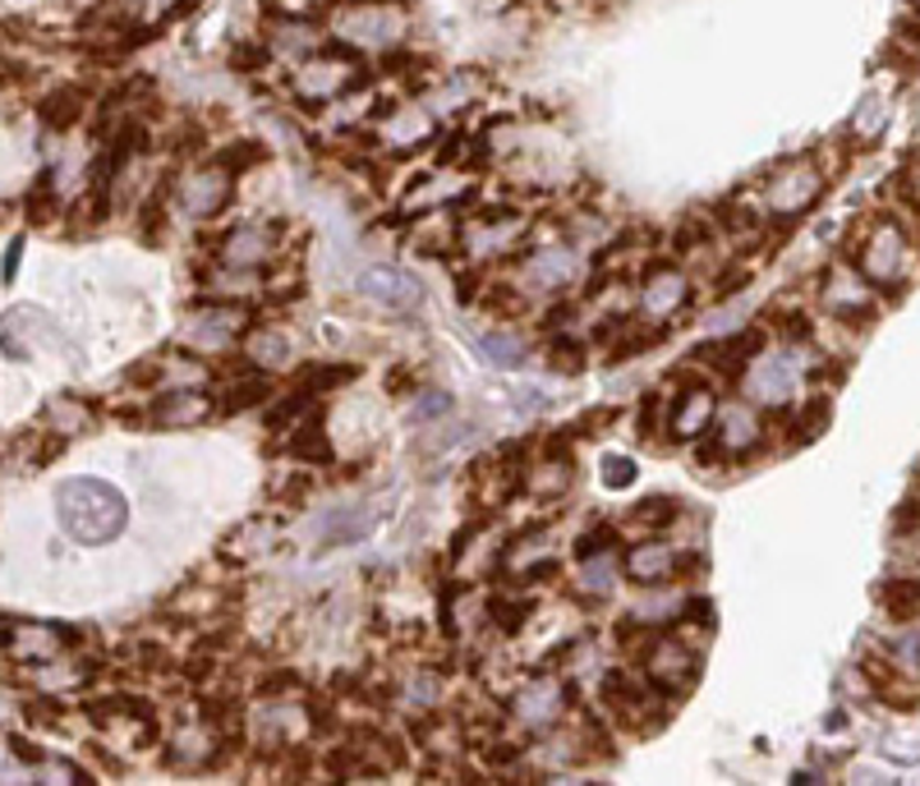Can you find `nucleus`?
Segmentation results:
<instances>
[{
	"label": "nucleus",
	"mask_w": 920,
	"mask_h": 786,
	"mask_svg": "<svg viewBox=\"0 0 920 786\" xmlns=\"http://www.w3.org/2000/svg\"><path fill=\"white\" fill-rule=\"evenodd\" d=\"M55 516L60 529L83 548L115 543L130 524V501L120 497L106 479H65L55 488Z\"/></svg>",
	"instance_id": "nucleus-1"
},
{
	"label": "nucleus",
	"mask_w": 920,
	"mask_h": 786,
	"mask_svg": "<svg viewBox=\"0 0 920 786\" xmlns=\"http://www.w3.org/2000/svg\"><path fill=\"white\" fill-rule=\"evenodd\" d=\"M644 676H650L667 700H682L686 690L699 681V657H695V649H686L682 640L654 635L650 657H644Z\"/></svg>",
	"instance_id": "nucleus-2"
},
{
	"label": "nucleus",
	"mask_w": 920,
	"mask_h": 786,
	"mask_svg": "<svg viewBox=\"0 0 920 786\" xmlns=\"http://www.w3.org/2000/svg\"><path fill=\"white\" fill-rule=\"evenodd\" d=\"M861 276L875 280V286H898L907 276V239H902V226L893 222H879V226H866V248H861Z\"/></svg>",
	"instance_id": "nucleus-3"
},
{
	"label": "nucleus",
	"mask_w": 920,
	"mask_h": 786,
	"mask_svg": "<svg viewBox=\"0 0 920 786\" xmlns=\"http://www.w3.org/2000/svg\"><path fill=\"white\" fill-rule=\"evenodd\" d=\"M819 194H824V171L810 162V156H801V162H791L783 175H774V184H764V203H769V212H778V216L806 212Z\"/></svg>",
	"instance_id": "nucleus-4"
},
{
	"label": "nucleus",
	"mask_w": 920,
	"mask_h": 786,
	"mask_svg": "<svg viewBox=\"0 0 920 786\" xmlns=\"http://www.w3.org/2000/svg\"><path fill=\"white\" fill-rule=\"evenodd\" d=\"M355 74H359V60L346 47H327V55L309 60V65L295 74V88H299V98L327 102L331 92H341L346 83H355Z\"/></svg>",
	"instance_id": "nucleus-5"
},
{
	"label": "nucleus",
	"mask_w": 920,
	"mask_h": 786,
	"mask_svg": "<svg viewBox=\"0 0 920 786\" xmlns=\"http://www.w3.org/2000/svg\"><path fill=\"white\" fill-rule=\"evenodd\" d=\"M359 290L387 313H415L423 304V286L401 267H374L359 276Z\"/></svg>",
	"instance_id": "nucleus-6"
},
{
	"label": "nucleus",
	"mask_w": 920,
	"mask_h": 786,
	"mask_svg": "<svg viewBox=\"0 0 920 786\" xmlns=\"http://www.w3.org/2000/svg\"><path fill=\"white\" fill-rule=\"evenodd\" d=\"M336 28L350 38V42H364V47H391L401 38L406 19L387 10V6H355V10H341L336 14Z\"/></svg>",
	"instance_id": "nucleus-7"
},
{
	"label": "nucleus",
	"mask_w": 920,
	"mask_h": 786,
	"mask_svg": "<svg viewBox=\"0 0 920 786\" xmlns=\"http://www.w3.org/2000/svg\"><path fill=\"white\" fill-rule=\"evenodd\" d=\"M585 276V258L575 248H539L525 258V286L530 290H571Z\"/></svg>",
	"instance_id": "nucleus-8"
},
{
	"label": "nucleus",
	"mask_w": 920,
	"mask_h": 786,
	"mask_svg": "<svg viewBox=\"0 0 920 786\" xmlns=\"http://www.w3.org/2000/svg\"><path fill=\"white\" fill-rule=\"evenodd\" d=\"M249 327V313L235 308V304H203L190 323H184V340L190 345H203V350H217V345H226L235 331Z\"/></svg>",
	"instance_id": "nucleus-9"
},
{
	"label": "nucleus",
	"mask_w": 920,
	"mask_h": 786,
	"mask_svg": "<svg viewBox=\"0 0 920 786\" xmlns=\"http://www.w3.org/2000/svg\"><path fill=\"white\" fill-rule=\"evenodd\" d=\"M272 254H276V226H235L217 244V263L222 267H235V272L258 267Z\"/></svg>",
	"instance_id": "nucleus-10"
},
{
	"label": "nucleus",
	"mask_w": 920,
	"mask_h": 786,
	"mask_svg": "<svg viewBox=\"0 0 920 786\" xmlns=\"http://www.w3.org/2000/svg\"><path fill=\"white\" fill-rule=\"evenodd\" d=\"M33 336L55 340V323L47 318L42 308L23 304V308H14V313H6V318H0V350H6V355H14V359H33V350H38Z\"/></svg>",
	"instance_id": "nucleus-11"
},
{
	"label": "nucleus",
	"mask_w": 920,
	"mask_h": 786,
	"mask_svg": "<svg viewBox=\"0 0 920 786\" xmlns=\"http://www.w3.org/2000/svg\"><path fill=\"white\" fill-rule=\"evenodd\" d=\"M686 276L672 267V263H654L644 272V295H640V308L644 318H672L682 304H686Z\"/></svg>",
	"instance_id": "nucleus-12"
},
{
	"label": "nucleus",
	"mask_w": 920,
	"mask_h": 786,
	"mask_svg": "<svg viewBox=\"0 0 920 786\" xmlns=\"http://www.w3.org/2000/svg\"><path fill=\"white\" fill-rule=\"evenodd\" d=\"M382 501H355V507H341V511H331L323 516V543L327 548H341V543H359L368 539L378 524H382Z\"/></svg>",
	"instance_id": "nucleus-13"
},
{
	"label": "nucleus",
	"mask_w": 920,
	"mask_h": 786,
	"mask_svg": "<svg viewBox=\"0 0 920 786\" xmlns=\"http://www.w3.org/2000/svg\"><path fill=\"white\" fill-rule=\"evenodd\" d=\"M742 382L755 400H769V405H783L791 396V382H796V368H791V355H755L750 368L742 372Z\"/></svg>",
	"instance_id": "nucleus-14"
},
{
	"label": "nucleus",
	"mask_w": 920,
	"mask_h": 786,
	"mask_svg": "<svg viewBox=\"0 0 920 786\" xmlns=\"http://www.w3.org/2000/svg\"><path fill=\"white\" fill-rule=\"evenodd\" d=\"M231 180H235V175H226L222 166H207V171L190 175V180L180 184V203H184V212H190V216H217V212L231 203Z\"/></svg>",
	"instance_id": "nucleus-15"
},
{
	"label": "nucleus",
	"mask_w": 920,
	"mask_h": 786,
	"mask_svg": "<svg viewBox=\"0 0 920 786\" xmlns=\"http://www.w3.org/2000/svg\"><path fill=\"white\" fill-rule=\"evenodd\" d=\"M764 340H769V336H764L759 327H750V331H736L727 340H709L699 350V359H709L714 372H723V377H742L750 368V359L764 355Z\"/></svg>",
	"instance_id": "nucleus-16"
},
{
	"label": "nucleus",
	"mask_w": 920,
	"mask_h": 786,
	"mask_svg": "<svg viewBox=\"0 0 920 786\" xmlns=\"http://www.w3.org/2000/svg\"><path fill=\"white\" fill-rule=\"evenodd\" d=\"M571 483H575V460H571L562 447H548V451L534 460V469H525V488H530L534 497H548V501L566 497Z\"/></svg>",
	"instance_id": "nucleus-17"
},
{
	"label": "nucleus",
	"mask_w": 920,
	"mask_h": 786,
	"mask_svg": "<svg viewBox=\"0 0 920 786\" xmlns=\"http://www.w3.org/2000/svg\"><path fill=\"white\" fill-rule=\"evenodd\" d=\"M323 405L318 410L304 415L290 432H286V456H295L299 465H331V442H327V432H323Z\"/></svg>",
	"instance_id": "nucleus-18"
},
{
	"label": "nucleus",
	"mask_w": 920,
	"mask_h": 786,
	"mask_svg": "<svg viewBox=\"0 0 920 786\" xmlns=\"http://www.w3.org/2000/svg\"><path fill=\"white\" fill-rule=\"evenodd\" d=\"M207 396L203 391H194V387H180V391H166L157 405L147 410V419L152 423H162V428H190V423H198V419H207Z\"/></svg>",
	"instance_id": "nucleus-19"
},
{
	"label": "nucleus",
	"mask_w": 920,
	"mask_h": 786,
	"mask_svg": "<svg viewBox=\"0 0 920 786\" xmlns=\"http://www.w3.org/2000/svg\"><path fill=\"white\" fill-rule=\"evenodd\" d=\"M562 695H566L562 685H552V681H534V685L520 690L511 708H515V717L525 722V727H548V722L558 717V713H562V704H566Z\"/></svg>",
	"instance_id": "nucleus-20"
},
{
	"label": "nucleus",
	"mask_w": 920,
	"mask_h": 786,
	"mask_svg": "<svg viewBox=\"0 0 920 786\" xmlns=\"http://www.w3.org/2000/svg\"><path fill=\"white\" fill-rule=\"evenodd\" d=\"M626 575L640 584H667L677 575V552L667 543H640L626 552Z\"/></svg>",
	"instance_id": "nucleus-21"
},
{
	"label": "nucleus",
	"mask_w": 920,
	"mask_h": 786,
	"mask_svg": "<svg viewBox=\"0 0 920 786\" xmlns=\"http://www.w3.org/2000/svg\"><path fill=\"white\" fill-rule=\"evenodd\" d=\"M714 432H718L727 456H742V451H755V442H759V419L746 405H727L723 415H714Z\"/></svg>",
	"instance_id": "nucleus-22"
},
{
	"label": "nucleus",
	"mask_w": 920,
	"mask_h": 786,
	"mask_svg": "<svg viewBox=\"0 0 920 786\" xmlns=\"http://www.w3.org/2000/svg\"><path fill=\"white\" fill-rule=\"evenodd\" d=\"M667 410H672V405H667ZM709 423H714V391L691 382L682 405L672 410V432H677V437H699V432H709Z\"/></svg>",
	"instance_id": "nucleus-23"
},
{
	"label": "nucleus",
	"mask_w": 920,
	"mask_h": 786,
	"mask_svg": "<svg viewBox=\"0 0 920 786\" xmlns=\"http://www.w3.org/2000/svg\"><path fill=\"white\" fill-rule=\"evenodd\" d=\"M83 111H88V88H79V83L55 88L51 98L38 106V115H42L47 130H74V124L83 120Z\"/></svg>",
	"instance_id": "nucleus-24"
},
{
	"label": "nucleus",
	"mask_w": 920,
	"mask_h": 786,
	"mask_svg": "<svg viewBox=\"0 0 920 786\" xmlns=\"http://www.w3.org/2000/svg\"><path fill=\"white\" fill-rule=\"evenodd\" d=\"M474 345H479V355H483L488 364H498V368H520V364L530 359V345L520 340L515 331H507V327H488V331H479Z\"/></svg>",
	"instance_id": "nucleus-25"
},
{
	"label": "nucleus",
	"mask_w": 920,
	"mask_h": 786,
	"mask_svg": "<svg viewBox=\"0 0 920 786\" xmlns=\"http://www.w3.org/2000/svg\"><path fill=\"white\" fill-rule=\"evenodd\" d=\"M861 667H866V676H870V685H875V695H883L888 704H898V708H916V690L902 681V672L888 663V657H875V653H870Z\"/></svg>",
	"instance_id": "nucleus-26"
},
{
	"label": "nucleus",
	"mask_w": 920,
	"mask_h": 786,
	"mask_svg": "<svg viewBox=\"0 0 920 786\" xmlns=\"http://www.w3.org/2000/svg\"><path fill=\"white\" fill-rule=\"evenodd\" d=\"M879 603L893 621H920V580L916 575H902V580H888L879 589Z\"/></svg>",
	"instance_id": "nucleus-27"
},
{
	"label": "nucleus",
	"mask_w": 920,
	"mask_h": 786,
	"mask_svg": "<svg viewBox=\"0 0 920 786\" xmlns=\"http://www.w3.org/2000/svg\"><path fill=\"white\" fill-rule=\"evenodd\" d=\"M359 377V368L355 364H309V368H299V377H295V391H304V396H327V391H336V387H346V382H355Z\"/></svg>",
	"instance_id": "nucleus-28"
},
{
	"label": "nucleus",
	"mask_w": 920,
	"mask_h": 786,
	"mask_svg": "<svg viewBox=\"0 0 920 786\" xmlns=\"http://www.w3.org/2000/svg\"><path fill=\"white\" fill-rule=\"evenodd\" d=\"M272 400V377L267 368H239V382H231L226 391V410H254V405H267Z\"/></svg>",
	"instance_id": "nucleus-29"
},
{
	"label": "nucleus",
	"mask_w": 920,
	"mask_h": 786,
	"mask_svg": "<svg viewBox=\"0 0 920 786\" xmlns=\"http://www.w3.org/2000/svg\"><path fill=\"white\" fill-rule=\"evenodd\" d=\"M530 612H534L530 593H493V603H488V616H493L507 635H515L520 625L530 621Z\"/></svg>",
	"instance_id": "nucleus-30"
},
{
	"label": "nucleus",
	"mask_w": 920,
	"mask_h": 786,
	"mask_svg": "<svg viewBox=\"0 0 920 786\" xmlns=\"http://www.w3.org/2000/svg\"><path fill=\"white\" fill-rule=\"evenodd\" d=\"M244 355H249L254 368H276V364H286L290 340L282 331H249V340H244Z\"/></svg>",
	"instance_id": "nucleus-31"
},
{
	"label": "nucleus",
	"mask_w": 920,
	"mask_h": 786,
	"mask_svg": "<svg viewBox=\"0 0 920 786\" xmlns=\"http://www.w3.org/2000/svg\"><path fill=\"white\" fill-rule=\"evenodd\" d=\"M314 42H318L314 38V23L304 19V14H295V19H282V23L272 28V42L267 47L276 55H286V51H314Z\"/></svg>",
	"instance_id": "nucleus-32"
},
{
	"label": "nucleus",
	"mask_w": 920,
	"mask_h": 786,
	"mask_svg": "<svg viewBox=\"0 0 920 786\" xmlns=\"http://www.w3.org/2000/svg\"><path fill=\"white\" fill-rule=\"evenodd\" d=\"M612 584H617V561H612V552L580 557V589L585 593H612Z\"/></svg>",
	"instance_id": "nucleus-33"
},
{
	"label": "nucleus",
	"mask_w": 920,
	"mask_h": 786,
	"mask_svg": "<svg viewBox=\"0 0 920 786\" xmlns=\"http://www.w3.org/2000/svg\"><path fill=\"white\" fill-rule=\"evenodd\" d=\"M55 212H60V203H55V188H51V175L42 171V175H38V184L23 194V216H28L33 226H47V222H55Z\"/></svg>",
	"instance_id": "nucleus-34"
},
{
	"label": "nucleus",
	"mask_w": 920,
	"mask_h": 786,
	"mask_svg": "<svg viewBox=\"0 0 920 786\" xmlns=\"http://www.w3.org/2000/svg\"><path fill=\"white\" fill-rule=\"evenodd\" d=\"M428 130H433V124H428V115H423V111H415V115H391L382 134H387L396 147H401V152H410V147H415V139H423Z\"/></svg>",
	"instance_id": "nucleus-35"
},
{
	"label": "nucleus",
	"mask_w": 920,
	"mask_h": 786,
	"mask_svg": "<svg viewBox=\"0 0 920 786\" xmlns=\"http://www.w3.org/2000/svg\"><path fill=\"white\" fill-rule=\"evenodd\" d=\"M401 700L415 704V708H433L442 700V676L438 672H415L406 685H401Z\"/></svg>",
	"instance_id": "nucleus-36"
},
{
	"label": "nucleus",
	"mask_w": 920,
	"mask_h": 786,
	"mask_svg": "<svg viewBox=\"0 0 920 786\" xmlns=\"http://www.w3.org/2000/svg\"><path fill=\"white\" fill-rule=\"evenodd\" d=\"M548 364L558 368V372H571V377H575L580 368H585V345L571 340L566 331H562V336H552V345H548Z\"/></svg>",
	"instance_id": "nucleus-37"
},
{
	"label": "nucleus",
	"mask_w": 920,
	"mask_h": 786,
	"mask_svg": "<svg viewBox=\"0 0 920 786\" xmlns=\"http://www.w3.org/2000/svg\"><path fill=\"white\" fill-rule=\"evenodd\" d=\"M631 516H635V524H644V529H667L672 520L682 516V507H677L672 497H650V501H640Z\"/></svg>",
	"instance_id": "nucleus-38"
},
{
	"label": "nucleus",
	"mask_w": 920,
	"mask_h": 786,
	"mask_svg": "<svg viewBox=\"0 0 920 786\" xmlns=\"http://www.w3.org/2000/svg\"><path fill=\"white\" fill-rule=\"evenodd\" d=\"M263 156H267V152H263V143H254V139H244V143H231V147H226V152L217 156V166H222L226 175H244V171H249V166H258V162H263Z\"/></svg>",
	"instance_id": "nucleus-39"
},
{
	"label": "nucleus",
	"mask_w": 920,
	"mask_h": 786,
	"mask_svg": "<svg viewBox=\"0 0 920 786\" xmlns=\"http://www.w3.org/2000/svg\"><path fill=\"white\" fill-rule=\"evenodd\" d=\"M447 415H451V396H447V391H423V396L415 400V419H423V423L447 419Z\"/></svg>",
	"instance_id": "nucleus-40"
},
{
	"label": "nucleus",
	"mask_w": 920,
	"mask_h": 786,
	"mask_svg": "<svg viewBox=\"0 0 920 786\" xmlns=\"http://www.w3.org/2000/svg\"><path fill=\"white\" fill-rule=\"evenodd\" d=\"M599 469H603V483H607V488H626V483L635 479V460H631V456H603Z\"/></svg>",
	"instance_id": "nucleus-41"
},
{
	"label": "nucleus",
	"mask_w": 920,
	"mask_h": 786,
	"mask_svg": "<svg viewBox=\"0 0 920 786\" xmlns=\"http://www.w3.org/2000/svg\"><path fill=\"white\" fill-rule=\"evenodd\" d=\"M663 415H667L663 396H650V400H644V410H640V432L644 437H658L663 432Z\"/></svg>",
	"instance_id": "nucleus-42"
},
{
	"label": "nucleus",
	"mask_w": 920,
	"mask_h": 786,
	"mask_svg": "<svg viewBox=\"0 0 920 786\" xmlns=\"http://www.w3.org/2000/svg\"><path fill=\"white\" fill-rule=\"evenodd\" d=\"M778 336H783V340H806V336H810L806 313H796V308L787 313V308H783V313H778Z\"/></svg>",
	"instance_id": "nucleus-43"
},
{
	"label": "nucleus",
	"mask_w": 920,
	"mask_h": 786,
	"mask_svg": "<svg viewBox=\"0 0 920 786\" xmlns=\"http://www.w3.org/2000/svg\"><path fill=\"white\" fill-rule=\"evenodd\" d=\"M19 258H23V239H10V248H6V280H14Z\"/></svg>",
	"instance_id": "nucleus-44"
}]
</instances>
